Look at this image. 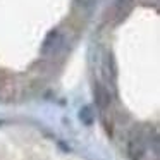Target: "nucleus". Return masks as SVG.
I'll use <instances>...</instances> for the list:
<instances>
[{"instance_id":"f257e3e1","label":"nucleus","mask_w":160,"mask_h":160,"mask_svg":"<svg viewBox=\"0 0 160 160\" xmlns=\"http://www.w3.org/2000/svg\"><path fill=\"white\" fill-rule=\"evenodd\" d=\"M146 153V139L143 134H132L128 143V155L132 160H143Z\"/></svg>"},{"instance_id":"f03ea898","label":"nucleus","mask_w":160,"mask_h":160,"mask_svg":"<svg viewBox=\"0 0 160 160\" xmlns=\"http://www.w3.org/2000/svg\"><path fill=\"white\" fill-rule=\"evenodd\" d=\"M60 42H62V36H60L59 29H52V31L47 35L45 42H43L42 52L45 53V55H50V53H53V52H55V50L60 47Z\"/></svg>"},{"instance_id":"7ed1b4c3","label":"nucleus","mask_w":160,"mask_h":160,"mask_svg":"<svg viewBox=\"0 0 160 160\" xmlns=\"http://www.w3.org/2000/svg\"><path fill=\"white\" fill-rule=\"evenodd\" d=\"M95 97H97L98 107H100L102 110H105V108L108 107V103H110V97H108L107 90H105L102 84H97V86H95Z\"/></svg>"},{"instance_id":"20e7f679","label":"nucleus","mask_w":160,"mask_h":160,"mask_svg":"<svg viewBox=\"0 0 160 160\" xmlns=\"http://www.w3.org/2000/svg\"><path fill=\"white\" fill-rule=\"evenodd\" d=\"M79 119L84 122V124H93V110H91V107H83L79 112Z\"/></svg>"}]
</instances>
